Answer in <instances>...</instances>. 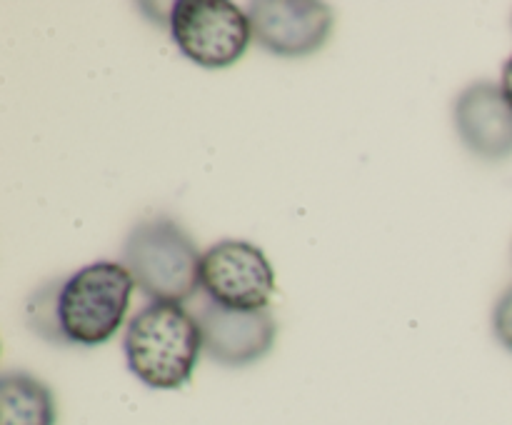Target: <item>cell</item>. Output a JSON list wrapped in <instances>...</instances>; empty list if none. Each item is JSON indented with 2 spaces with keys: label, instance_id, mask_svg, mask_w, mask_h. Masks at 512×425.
Here are the masks:
<instances>
[{
  "label": "cell",
  "instance_id": "1",
  "mask_svg": "<svg viewBox=\"0 0 512 425\" xmlns=\"http://www.w3.org/2000/svg\"><path fill=\"white\" fill-rule=\"evenodd\" d=\"M133 290V275L120 260H98L35 290L25 318L50 343L95 348L120 330Z\"/></svg>",
  "mask_w": 512,
  "mask_h": 425
},
{
  "label": "cell",
  "instance_id": "2",
  "mask_svg": "<svg viewBox=\"0 0 512 425\" xmlns=\"http://www.w3.org/2000/svg\"><path fill=\"white\" fill-rule=\"evenodd\" d=\"M128 370L153 390H180L190 383L203 348L198 315L183 303L148 300L123 335Z\"/></svg>",
  "mask_w": 512,
  "mask_h": 425
},
{
  "label": "cell",
  "instance_id": "3",
  "mask_svg": "<svg viewBox=\"0 0 512 425\" xmlns=\"http://www.w3.org/2000/svg\"><path fill=\"white\" fill-rule=\"evenodd\" d=\"M200 260L203 253L188 230L168 215L140 220L120 253V263L130 270L140 293L183 305L200 290Z\"/></svg>",
  "mask_w": 512,
  "mask_h": 425
},
{
  "label": "cell",
  "instance_id": "4",
  "mask_svg": "<svg viewBox=\"0 0 512 425\" xmlns=\"http://www.w3.org/2000/svg\"><path fill=\"white\" fill-rule=\"evenodd\" d=\"M165 23L180 53L208 70L235 65L253 40L248 10L228 0H180Z\"/></svg>",
  "mask_w": 512,
  "mask_h": 425
},
{
  "label": "cell",
  "instance_id": "5",
  "mask_svg": "<svg viewBox=\"0 0 512 425\" xmlns=\"http://www.w3.org/2000/svg\"><path fill=\"white\" fill-rule=\"evenodd\" d=\"M200 290L223 308L263 310L275 293V270L258 245L220 240L200 260Z\"/></svg>",
  "mask_w": 512,
  "mask_h": 425
},
{
  "label": "cell",
  "instance_id": "6",
  "mask_svg": "<svg viewBox=\"0 0 512 425\" xmlns=\"http://www.w3.org/2000/svg\"><path fill=\"white\" fill-rule=\"evenodd\" d=\"M253 40L280 58H303L328 43L333 10L318 0H260L248 5Z\"/></svg>",
  "mask_w": 512,
  "mask_h": 425
},
{
  "label": "cell",
  "instance_id": "7",
  "mask_svg": "<svg viewBox=\"0 0 512 425\" xmlns=\"http://www.w3.org/2000/svg\"><path fill=\"white\" fill-rule=\"evenodd\" d=\"M203 348L225 368H245L273 350L278 320L273 310H230L205 298L198 313Z\"/></svg>",
  "mask_w": 512,
  "mask_h": 425
},
{
  "label": "cell",
  "instance_id": "8",
  "mask_svg": "<svg viewBox=\"0 0 512 425\" xmlns=\"http://www.w3.org/2000/svg\"><path fill=\"white\" fill-rule=\"evenodd\" d=\"M455 130L473 155L505 160L512 155V105L495 83H473L455 98Z\"/></svg>",
  "mask_w": 512,
  "mask_h": 425
},
{
  "label": "cell",
  "instance_id": "9",
  "mask_svg": "<svg viewBox=\"0 0 512 425\" xmlns=\"http://www.w3.org/2000/svg\"><path fill=\"white\" fill-rule=\"evenodd\" d=\"M58 405L48 385L25 370L0 378V425H55Z\"/></svg>",
  "mask_w": 512,
  "mask_h": 425
},
{
  "label": "cell",
  "instance_id": "10",
  "mask_svg": "<svg viewBox=\"0 0 512 425\" xmlns=\"http://www.w3.org/2000/svg\"><path fill=\"white\" fill-rule=\"evenodd\" d=\"M493 333L500 340V345L512 353V285L500 295L498 303H495Z\"/></svg>",
  "mask_w": 512,
  "mask_h": 425
},
{
  "label": "cell",
  "instance_id": "11",
  "mask_svg": "<svg viewBox=\"0 0 512 425\" xmlns=\"http://www.w3.org/2000/svg\"><path fill=\"white\" fill-rule=\"evenodd\" d=\"M500 88H503L505 98H508L510 105H512V55L508 60H505V65H503V75H500Z\"/></svg>",
  "mask_w": 512,
  "mask_h": 425
}]
</instances>
